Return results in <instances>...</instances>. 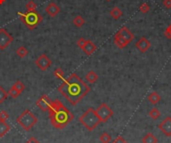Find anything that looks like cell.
Segmentation results:
<instances>
[{
  "label": "cell",
  "mask_w": 171,
  "mask_h": 143,
  "mask_svg": "<svg viewBox=\"0 0 171 143\" xmlns=\"http://www.w3.org/2000/svg\"><path fill=\"white\" fill-rule=\"evenodd\" d=\"M35 64H36V66H37L39 69L45 71V70H47L49 67L51 66L52 62L50 60V58H48L47 55L41 54L37 58V59L35 60Z\"/></svg>",
  "instance_id": "obj_9"
},
{
  "label": "cell",
  "mask_w": 171,
  "mask_h": 143,
  "mask_svg": "<svg viewBox=\"0 0 171 143\" xmlns=\"http://www.w3.org/2000/svg\"><path fill=\"white\" fill-rule=\"evenodd\" d=\"M99 140H100L101 143H110L111 140H112V137L109 133L107 132H103L100 137H99Z\"/></svg>",
  "instance_id": "obj_22"
},
{
  "label": "cell",
  "mask_w": 171,
  "mask_h": 143,
  "mask_svg": "<svg viewBox=\"0 0 171 143\" xmlns=\"http://www.w3.org/2000/svg\"><path fill=\"white\" fill-rule=\"evenodd\" d=\"M162 4H163V6L165 8H167V9H170L171 8V0H163Z\"/></svg>",
  "instance_id": "obj_34"
},
{
  "label": "cell",
  "mask_w": 171,
  "mask_h": 143,
  "mask_svg": "<svg viewBox=\"0 0 171 143\" xmlns=\"http://www.w3.org/2000/svg\"><path fill=\"white\" fill-rule=\"evenodd\" d=\"M96 113L99 116V118H100L101 122H106L108 121V119L113 116L114 112L106 103H102L97 107Z\"/></svg>",
  "instance_id": "obj_7"
},
{
  "label": "cell",
  "mask_w": 171,
  "mask_h": 143,
  "mask_svg": "<svg viewBox=\"0 0 171 143\" xmlns=\"http://www.w3.org/2000/svg\"><path fill=\"white\" fill-rule=\"evenodd\" d=\"M54 76L58 79L63 80L64 79V72H63V70L61 68H56L55 70H54Z\"/></svg>",
  "instance_id": "obj_26"
},
{
  "label": "cell",
  "mask_w": 171,
  "mask_h": 143,
  "mask_svg": "<svg viewBox=\"0 0 171 143\" xmlns=\"http://www.w3.org/2000/svg\"><path fill=\"white\" fill-rule=\"evenodd\" d=\"M45 11H46V13H47L49 16L55 17L58 14V13L60 12V7L58 6L56 3L51 2V3L48 4L46 8H45Z\"/></svg>",
  "instance_id": "obj_13"
},
{
  "label": "cell",
  "mask_w": 171,
  "mask_h": 143,
  "mask_svg": "<svg viewBox=\"0 0 171 143\" xmlns=\"http://www.w3.org/2000/svg\"><path fill=\"white\" fill-rule=\"evenodd\" d=\"M58 91L72 105H77L90 91V87L76 73H72L58 87Z\"/></svg>",
  "instance_id": "obj_1"
},
{
  "label": "cell",
  "mask_w": 171,
  "mask_h": 143,
  "mask_svg": "<svg viewBox=\"0 0 171 143\" xmlns=\"http://www.w3.org/2000/svg\"><path fill=\"white\" fill-rule=\"evenodd\" d=\"M158 128L165 136H167V137L171 136V117L170 116H167L166 118H164L163 121L158 125Z\"/></svg>",
  "instance_id": "obj_12"
},
{
  "label": "cell",
  "mask_w": 171,
  "mask_h": 143,
  "mask_svg": "<svg viewBox=\"0 0 171 143\" xmlns=\"http://www.w3.org/2000/svg\"><path fill=\"white\" fill-rule=\"evenodd\" d=\"M37 121H38L37 117L28 109L24 110L17 118V123L19 124L25 131H29L30 129L37 123Z\"/></svg>",
  "instance_id": "obj_6"
},
{
  "label": "cell",
  "mask_w": 171,
  "mask_h": 143,
  "mask_svg": "<svg viewBox=\"0 0 171 143\" xmlns=\"http://www.w3.org/2000/svg\"><path fill=\"white\" fill-rule=\"evenodd\" d=\"M79 122L82 124L88 131H93L94 129L101 123V120L97 115L95 109L88 108L79 117Z\"/></svg>",
  "instance_id": "obj_3"
},
{
  "label": "cell",
  "mask_w": 171,
  "mask_h": 143,
  "mask_svg": "<svg viewBox=\"0 0 171 143\" xmlns=\"http://www.w3.org/2000/svg\"><path fill=\"white\" fill-rule=\"evenodd\" d=\"M73 24L76 26V27H82V26L85 24V20L82 16H80V15H77V16H75L74 17V19H73Z\"/></svg>",
  "instance_id": "obj_21"
},
{
  "label": "cell",
  "mask_w": 171,
  "mask_h": 143,
  "mask_svg": "<svg viewBox=\"0 0 171 143\" xmlns=\"http://www.w3.org/2000/svg\"><path fill=\"white\" fill-rule=\"evenodd\" d=\"M26 143H40V142H39L37 139H36L35 137H31L30 139H29L28 141H27Z\"/></svg>",
  "instance_id": "obj_35"
},
{
  "label": "cell",
  "mask_w": 171,
  "mask_h": 143,
  "mask_svg": "<svg viewBox=\"0 0 171 143\" xmlns=\"http://www.w3.org/2000/svg\"><path fill=\"white\" fill-rule=\"evenodd\" d=\"M112 143H127V141H126L122 136H117L115 139L112 141Z\"/></svg>",
  "instance_id": "obj_33"
},
{
  "label": "cell",
  "mask_w": 171,
  "mask_h": 143,
  "mask_svg": "<svg viewBox=\"0 0 171 143\" xmlns=\"http://www.w3.org/2000/svg\"><path fill=\"white\" fill-rule=\"evenodd\" d=\"M8 94H9V96H11L12 98H17L18 96L20 95V92H18L16 89L14 88V87H11L10 89H9V91H8Z\"/></svg>",
  "instance_id": "obj_29"
},
{
  "label": "cell",
  "mask_w": 171,
  "mask_h": 143,
  "mask_svg": "<svg viewBox=\"0 0 171 143\" xmlns=\"http://www.w3.org/2000/svg\"><path fill=\"white\" fill-rule=\"evenodd\" d=\"M18 14L20 15V20L25 24V26L28 29L32 30L37 27V25L42 21V17L39 13L34 10L27 13H21L19 12Z\"/></svg>",
  "instance_id": "obj_5"
},
{
  "label": "cell",
  "mask_w": 171,
  "mask_h": 143,
  "mask_svg": "<svg viewBox=\"0 0 171 143\" xmlns=\"http://www.w3.org/2000/svg\"><path fill=\"white\" fill-rule=\"evenodd\" d=\"M96 48H97L96 45L91 41V40H87L86 43H85V45L82 48V50L84 51L85 54H86L87 56H89V55H91L92 53H94L96 51Z\"/></svg>",
  "instance_id": "obj_14"
},
{
  "label": "cell",
  "mask_w": 171,
  "mask_h": 143,
  "mask_svg": "<svg viewBox=\"0 0 171 143\" xmlns=\"http://www.w3.org/2000/svg\"><path fill=\"white\" fill-rule=\"evenodd\" d=\"M158 142V139L157 137L151 132H148L145 136H143L142 138V143H157Z\"/></svg>",
  "instance_id": "obj_17"
},
{
  "label": "cell",
  "mask_w": 171,
  "mask_h": 143,
  "mask_svg": "<svg viewBox=\"0 0 171 143\" xmlns=\"http://www.w3.org/2000/svg\"><path fill=\"white\" fill-rule=\"evenodd\" d=\"M4 1H5V0H0V4H2Z\"/></svg>",
  "instance_id": "obj_36"
},
{
  "label": "cell",
  "mask_w": 171,
  "mask_h": 143,
  "mask_svg": "<svg viewBox=\"0 0 171 143\" xmlns=\"http://www.w3.org/2000/svg\"><path fill=\"white\" fill-rule=\"evenodd\" d=\"M86 41H87L86 39H84V38H79V39L77 40V46H78L79 48L82 49L83 46L85 45V43H86Z\"/></svg>",
  "instance_id": "obj_32"
},
{
  "label": "cell",
  "mask_w": 171,
  "mask_h": 143,
  "mask_svg": "<svg viewBox=\"0 0 171 143\" xmlns=\"http://www.w3.org/2000/svg\"><path fill=\"white\" fill-rule=\"evenodd\" d=\"M10 130V126L6 123V121H0V137H3L6 133Z\"/></svg>",
  "instance_id": "obj_19"
},
{
  "label": "cell",
  "mask_w": 171,
  "mask_h": 143,
  "mask_svg": "<svg viewBox=\"0 0 171 143\" xmlns=\"http://www.w3.org/2000/svg\"><path fill=\"white\" fill-rule=\"evenodd\" d=\"M7 96H8V93L4 90V88L2 86H0V104L6 99Z\"/></svg>",
  "instance_id": "obj_28"
},
{
  "label": "cell",
  "mask_w": 171,
  "mask_h": 143,
  "mask_svg": "<svg viewBox=\"0 0 171 143\" xmlns=\"http://www.w3.org/2000/svg\"><path fill=\"white\" fill-rule=\"evenodd\" d=\"M13 41V37L7 32L6 29L0 28V49L4 50L9 44H11Z\"/></svg>",
  "instance_id": "obj_8"
},
{
  "label": "cell",
  "mask_w": 171,
  "mask_h": 143,
  "mask_svg": "<svg viewBox=\"0 0 171 143\" xmlns=\"http://www.w3.org/2000/svg\"><path fill=\"white\" fill-rule=\"evenodd\" d=\"M135 38L134 34L127 26H122L114 35V44L119 49H123Z\"/></svg>",
  "instance_id": "obj_4"
},
{
  "label": "cell",
  "mask_w": 171,
  "mask_h": 143,
  "mask_svg": "<svg viewBox=\"0 0 171 143\" xmlns=\"http://www.w3.org/2000/svg\"><path fill=\"white\" fill-rule=\"evenodd\" d=\"M164 36L168 39H171V23L167 26V28L164 31Z\"/></svg>",
  "instance_id": "obj_31"
},
{
  "label": "cell",
  "mask_w": 171,
  "mask_h": 143,
  "mask_svg": "<svg viewBox=\"0 0 171 143\" xmlns=\"http://www.w3.org/2000/svg\"><path fill=\"white\" fill-rule=\"evenodd\" d=\"M16 53H17V55L19 56L20 58H24L25 56H27V54H28V50H27L26 47H24V46H20V47L16 50Z\"/></svg>",
  "instance_id": "obj_23"
},
{
  "label": "cell",
  "mask_w": 171,
  "mask_h": 143,
  "mask_svg": "<svg viewBox=\"0 0 171 143\" xmlns=\"http://www.w3.org/2000/svg\"><path fill=\"white\" fill-rule=\"evenodd\" d=\"M148 115H149V117H151L152 119L156 120L161 116V112H160V110L158 108L154 107V108H152L149 112H148Z\"/></svg>",
  "instance_id": "obj_20"
},
{
  "label": "cell",
  "mask_w": 171,
  "mask_h": 143,
  "mask_svg": "<svg viewBox=\"0 0 171 143\" xmlns=\"http://www.w3.org/2000/svg\"><path fill=\"white\" fill-rule=\"evenodd\" d=\"M85 79L87 80L88 83L93 84L98 80V75L94 72V71H89V72L86 74V76H85Z\"/></svg>",
  "instance_id": "obj_18"
},
{
  "label": "cell",
  "mask_w": 171,
  "mask_h": 143,
  "mask_svg": "<svg viewBox=\"0 0 171 143\" xmlns=\"http://www.w3.org/2000/svg\"><path fill=\"white\" fill-rule=\"evenodd\" d=\"M9 118V114L6 111H0V121H6Z\"/></svg>",
  "instance_id": "obj_30"
},
{
  "label": "cell",
  "mask_w": 171,
  "mask_h": 143,
  "mask_svg": "<svg viewBox=\"0 0 171 143\" xmlns=\"http://www.w3.org/2000/svg\"><path fill=\"white\" fill-rule=\"evenodd\" d=\"M13 87H14V88L16 89V90H17L18 92H20V93L25 89V85L20 81V80H18V81H16L14 84H13Z\"/></svg>",
  "instance_id": "obj_25"
},
{
  "label": "cell",
  "mask_w": 171,
  "mask_h": 143,
  "mask_svg": "<svg viewBox=\"0 0 171 143\" xmlns=\"http://www.w3.org/2000/svg\"><path fill=\"white\" fill-rule=\"evenodd\" d=\"M147 99H148V101H149L151 104L156 105V104H158L159 102H160V100H161V96H160L157 92L154 91V92H151L150 94L148 95Z\"/></svg>",
  "instance_id": "obj_15"
},
{
  "label": "cell",
  "mask_w": 171,
  "mask_h": 143,
  "mask_svg": "<svg viewBox=\"0 0 171 143\" xmlns=\"http://www.w3.org/2000/svg\"><path fill=\"white\" fill-rule=\"evenodd\" d=\"M139 11H140L141 13H147V12H149V10H150V5L148 3H146V2H143L142 4H140L139 5Z\"/></svg>",
  "instance_id": "obj_24"
},
{
  "label": "cell",
  "mask_w": 171,
  "mask_h": 143,
  "mask_svg": "<svg viewBox=\"0 0 171 143\" xmlns=\"http://www.w3.org/2000/svg\"><path fill=\"white\" fill-rule=\"evenodd\" d=\"M36 105H37L42 111H44V112H47L52 105V100L47 95H42L37 101H36Z\"/></svg>",
  "instance_id": "obj_10"
},
{
  "label": "cell",
  "mask_w": 171,
  "mask_h": 143,
  "mask_svg": "<svg viewBox=\"0 0 171 143\" xmlns=\"http://www.w3.org/2000/svg\"><path fill=\"white\" fill-rule=\"evenodd\" d=\"M135 46L140 53H145L151 47V42L145 36H142L140 37V39L137 40V42L135 43Z\"/></svg>",
  "instance_id": "obj_11"
},
{
  "label": "cell",
  "mask_w": 171,
  "mask_h": 143,
  "mask_svg": "<svg viewBox=\"0 0 171 143\" xmlns=\"http://www.w3.org/2000/svg\"><path fill=\"white\" fill-rule=\"evenodd\" d=\"M122 15H123L122 10H121L120 8L117 7V6L113 7V8H112V9L110 10V16H111L114 20H118V19H120L121 16H122Z\"/></svg>",
  "instance_id": "obj_16"
},
{
  "label": "cell",
  "mask_w": 171,
  "mask_h": 143,
  "mask_svg": "<svg viewBox=\"0 0 171 143\" xmlns=\"http://www.w3.org/2000/svg\"><path fill=\"white\" fill-rule=\"evenodd\" d=\"M49 118H50L51 124L55 128L62 129L67 126L72 119L74 118L69 109L63 105L60 100H54L52 101V105L49 109Z\"/></svg>",
  "instance_id": "obj_2"
},
{
  "label": "cell",
  "mask_w": 171,
  "mask_h": 143,
  "mask_svg": "<svg viewBox=\"0 0 171 143\" xmlns=\"http://www.w3.org/2000/svg\"><path fill=\"white\" fill-rule=\"evenodd\" d=\"M36 7H37V5H36V3H35L34 1H32V0H30V1L26 4L27 12H30V11H34V10H36Z\"/></svg>",
  "instance_id": "obj_27"
},
{
  "label": "cell",
  "mask_w": 171,
  "mask_h": 143,
  "mask_svg": "<svg viewBox=\"0 0 171 143\" xmlns=\"http://www.w3.org/2000/svg\"><path fill=\"white\" fill-rule=\"evenodd\" d=\"M106 1H111V0H106Z\"/></svg>",
  "instance_id": "obj_37"
}]
</instances>
